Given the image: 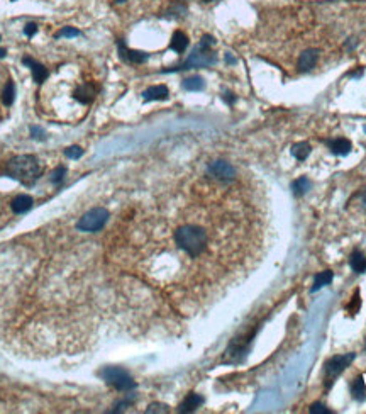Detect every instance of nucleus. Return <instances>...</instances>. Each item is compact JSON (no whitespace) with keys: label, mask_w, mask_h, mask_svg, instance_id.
Segmentation results:
<instances>
[{"label":"nucleus","mask_w":366,"mask_h":414,"mask_svg":"<svg viewBox=\"0 0 366 414\" xmlns=\"http://www.w3.org/2000/svg\"><path fill=\"white\" fill-rule=\"evenodd\" d=\"M351 395H353V399H356L358 402H363L366 399V384L361 375L356 377L354 382L351 384Z\"/></svg>","instance_id":"16"},{"label":"nucleus","mask_w":366,"mask_h":414,"mask_svg":"<svg viewBox=\"0 0 366 414\" xmlns=\"http://www.w3.org/2000/svg\"><path fill=\"white\" fill-rule=\"evenodd\" d=\"M32 199L29 197V195H17L16 199H14L12 201V204H11V207H12V211L16 212V214H24V212H27L29 211V209L32 207Z\"/></svg>","instance_id":"14"},{"label":"nucleus","mask_w":366,"mask_h":414,"mask_svg":"<svg viewBox=\"0 0 366 414\" xmlns=\"http://www.w3.org/2000/svg\"><path fill=\"white\" fill-rule=\"evenodd\" d=\"M361 204H363V207L366 209V189L361 192Z\"/></svg>","instance_id":"33"},{"label":"nucleus","mask_w":366,"mask_h":414,"mask_svg":"<svg viewBox=\"0 0 366 414\" xmlns=\"http://www.w3.org/2000/svg\"><path fill=\"white\" fill-rule=\"evenodd\" d=\"M117 2H119V4H122V2H126V0H117Z\"/></svg>","instance_id":"35"},{"label":"nucleus","mask_w":366,"mask_h":414,"mask_svg":"<svg viewBox=\"0 0 366 414\" xmlns=\"http://www.w3.org/2000/svg\"><path fill=\"white\" fill-rule=\"evenodd\" d=\"M31 136L36 138V139H44L46 138V133H44V129L38 128V126H32V128H31Z\"/></svg>","instance_id":"31"},{"label":"nucleus","mask_w":366,"mask_h":414,"mask_svg":"<svg viewBox=\"0 0 366 414\" xmlns=\"http://www.w3.org/2000/svg\"><path fill=\"white\" fill-rule=\"evenodd\" d=\"M203 2H214V0H203Z\"/></svg>","instance_id":"36"},{"label":"nucleus","mask_w":366,"mask_h":414,"mask_svg":"<svg viewBox=\"0 0 366 414\" xmlns=\"http://www.w3.org/2000/svg\"><path fill=\"white\" fill-rule=\"evenodd\" d=\"M291 190L297 195H304L307 190H310V180L307 176H300L299 180H295V182L291 184Z\"/></svg>","instance_id":"23"},{"label":"nucleus","mask_w":366,"mask_h":414,"mask_svg":"<svg viewBox=\"0 0 366 414\" xmlns=\"http://www.w3.org/2000/svg\"><path fill=\"white\" fill-rule=\"evenodd\" d=\"M6 171L14 180H19V182L29 185L34 182V180H38L43 168H41V163L36 156L19 155V156H14L12 160L9 161Z\"/></svg>","instance_id":"2"},{"label":"nucleus","mask_w":366,"mask_h":414,"mask_svg":"<svg viewBox=\"0 0 366 414\" xmlns=\"http://www.w3.org/2000/svg\"><path fill=\"white\" fill-rule=\"evenodd\" d=\"M317 60H319V49L309 48L302 51V54H300L299 58V70L300 72H310V70L316 67Z\"/></svg>","instance_id":"9"},{"label":"nucleus","mask_w":366,"mask_h":414,"mask_svg":"<svg viewBox=\"0 0 366 414\" xmlns=\"http://www.w3.org/2000/svg\"><path fill=\"white\" fill-rule=\"evenodd\" d=\"M217 62L215 54L212 53L210 49L207 48H202L200 44L197 46L195 49H193V53L190 54L187 62L183 63V67H180L177 70H188V68H205V67H210V65H214Z\"/></svg>","instance_id":"6"},{"label":"nucleus","mask_w":366,"mask_h":414,"mask_svg":"<svg viewBox=\"0 0 366 414\" xmlns=\"http://www.w3.org/2000/svg\"><path fill=\"white\" fill-rule=\"evenodd\" d=\"M205 87V82L200 77H190L187 80H183V88L190 92H200Z\"/></svg>","instance_id":"20"},{"label":"nucleus","mask_w":366,"mask_h":414,"mask_svg":"<svg viewBox=\"0 0 366 414\" xmlns=\"http://www.w3.org/2000/svg\"><path fill=\"white\" fill-rule=\"evenodd\" d=\"M327 145H329V148H331V151L334 153V155L344 156L351 151V141L349 139H346V138L331 139V141H327Z\"/></svg>","instance_id":"13"},{"label":"nucleus","mask_w":366,"mask_h":414,"mask_svg":"<svg viewBox=\"0 0 366 414\" xmlns=\"http://www.w3.org/2000/svg\"><path fill=\"white\" fill-rule=\"evenodd\" d=\"M82 32L77 29V27H63L61 31L56 32V38H77Z\"/></svg>","instance_id":"24"},{"label":"nucleus","mask_w":366,"mask_h":414,"mask_svg":"<svg viewBox=\"0 0 366 414\" xmlns=\"http://www.w3.org/2000/svg\"><path fill=\"white\" fill-rule=\"evenodd\" d=\"M224 100H226V102H228V104H229V105H233V104H234V100H236V99H234V95H233V94H231V92H228V94H226V95H224Z\"/></svg>","instance_id":"32"},{"label":"nucleus","mask_w":366,"mask_h":414,"mask_svg":"<svg viewBox=\"0 0 366 414\" xmlns=\"http://www.w3.org/2000/svg\"><path fill=\"white\" fill-rule=\"evenodd\" d=\"M291 155L297 158L299 161H304L310 155V146L307 143H297V145L291 146Z\"/></svg>","instance_id":"21"},{"label":"nucleus","mask_w":366,"mask_h":414,"mask_svg":"<svg viewBox=\"0 0 366 414\" xmlns=\"http://www.w3.org/2000/svg\"><path fill=\"white\" fill-rule=\"evenodd\" d=\"M38 32V24L36 22H29V24H26L24 27V34L27 36V38H32V36Z\"/></svg>","instance_id":"29"},{"label":"nucleus","mask_w":366,"mask_h":414,"mask_svg":"<svg viewBox=\"0 0 366 414\" xmlns=\"http://www.w3.org/2000/svg\"><path fill=\"white\" fill-rule=\"evenodd\" d=\"M349 265H351V268H353L356 273H363L364 270H366V257H364L363 253H361L359 250H354L353 253H351Z\"/></svg>","instance_id":"19"},{"label":"nucleus","mask_w":366,"mask_h":414,"mask_svg":"<svg viewBox=\"0 0 366 414\" xmlns=\"http://www.w3.org/2000/svg\"><path fill=\"white\" fill-rule=\"evenodd\" d=\"M168 95H170V92L165 85H155V87H150L148 90L142 92V99H144L146 102H150V100H166L168 99Z\"/></svg>","instance_id":"11"},{"label":"nucleus","mask_w":366,"mask_h":414,"mask_svg":"<svg viewBox=\"0 0 366 414\" xmlns=\"http://www.w3.org/2000/svg\"><path fill=\"white\" fill-rule=\"evenodd\" d=\"M361 308V299H359V292H356L353 295V301H351V304L347 306V311H349L351 314H356Z\"/></svg>","instance_id":"27"},{"label":"nucleus","mask_w":366,"mask_h":414,"mask_svg":"<svg viewBox=\"0 0 366 414\" xmlns=\"http://www.w3.org/2000/svg\"><path fill=\"white\" fill-rule=\"evenodd\" d=\"M64 175H66V168H64V166H56V170H54L53 175H51V182L59 185L63 182Z\"/></svg>","instance_id":"25"},{"label":"nucleus","mask_w":366,"mask_h":414,"mask_svg":"<svg viewBox=\"0 0 366 414\" xmlns=\"http://www.w3.org/2000/svg\"><path fill=\"white\" fill-rule=\"evenodd\" d=\"M354 358H356L354 353H346V355H336L332 357L331 360H327L326 364V387L327 389L331 387L337 377L351 365V362H353Z\"/></svg>","instance_id":"5"},{"label":"nucleus","mask_w":366,"mask_h":414,"mask_svg":"<svg viewBox=\"0 0 366 414\" xmlns=\"http://www.w3.org/2000/svg\"><path fill=\"white\" fill-rule=\"evenodd\" d=\"M207 173L219 182H233L236 179V168L224 160H215L207 166Z\"/></svg>","instance_id":"7"},{"label":"nucleus","mask_w":366,"mask_h":414,"mask_svg":"<svg viewBox=\"0 0 366 414\" xmlns=\"http://www.w3.org/2000/svg\"><path fill=\"white\" fill-rule=\"evenodd\" d=\"M22 63L27 65V67L31 68V72H32V77H34V82L36 83H43L46 78H48L49 75V72L46 70L43 65L38 63V62H34L32 58L29 56H26V58H22Z\"/></svg>","instance_id":"10"},{"label":"nucleus","mask_w":366,"mask_h":414,"mask_svg":"<svg viewBox=\"0 0 366 414\" xmlns=\"http://www.w3.org/2000/svg\"><path fill=\"white\" fill-rule=\"evenodd\" d=\"M146 412H168V406L156 402V404H151V406L146 409Z\"/></svg>","instance_id":"28"},{"label":"nucleus","mask_w":366,"mask_h":414,"mask_svg":"<svg viewBox=\"0 0 366 414\" xmlns=\"http://www.w3.org/2000/svg\"><path fill=\"white\" fill-rule=\"evenodd\" d=\"M310 412H314V414H331V411H329L326 406H322V404H314V406H310Z\"/></svg>","instance_id":"30"},{"label":"nucleus","mask_w":366,"mask_h":414,"mask_svg":"<svg viewBox=\"0 0 366 414\" xmlns=\"http://www.w3.org/2000/svg\"><path fill=\"white\" fill-rule=\"evenodd\" d=\"M175 243L183 250L188 257H200L207 246V232L200 226L187 224L175 231Z\"/></svg>","instance_id":"1"},{"label":"nucleus","mask_w":366,"mask_h":414,"mask_svg":"<svg viewBox=\"0 0 366 414\" xmlns=\"http://www.w3.org/2000/svg\"><path fill=\"white\" fill-rule=\"evenodd\" d=\"M332 278H334V273L331 272V270H324V272L317 273L316 277H314V285H312V292H317L319 289H322L324 285H329V283L332 282Z\"/></svg>","instance_id":"18"},{"label":"nucleus","mask_w":366,"mask_h":414,"mask_svg":"<svg viewBox=\"0 0 366 414\" xmlns=\"http://www.w3.org/2000/svg\"><path fill=\"white\" fill-rule=\"evenodd\" d=\"M14 99H16V85H14L12 80H9L6 88H4V92H2V102L9 107L14 104Z\"/></svg>","instance_id":"22"},{"label":"nucleus","mask_w":366,"mask_h":414,"mask_svg":"<svg viewBox=\"0 0 366 414\" xmlns=\"http://www.w3.org/2000/svg\"><path fill=\"white\" fill-rule=\"evenodd\" d=\"M188 46V38L187 34L182 31H177L173 34V38H171V43H170V48L173 51H177V53H183L185 49H187Z\"/></svg>","instance_id":"17"},{"label":"nucleus","mask_w":366,"mask_h":414,"mask_svg":"<svg viewBox=\"0 0 366 414\" xmlns=\"http://www.w3.org/2000/svg\"><path fill=\"white\" fill-rule=\"evenodd\" d=\"M6 53H7L6 49H4V48H0V58H4V56H6Z\"/></svg>","instance_id":"34"},{"label":"nucleus","mask_w":366,"mask_h":414,"mask_svg":"<svg viewBox=\"0 0 366 414\" xmlns=\"http://www.w3.org/2000/svg\"><path fill=\"white\" fill-rule=\"evenodd\" d=\"M202 402H203L202 395H198V394H188L187 397H185V401L180 404L178 411L180 412H192V411H195V409L200 406Z\"/></svg>","instance_id":"15"},{"label":"nucleus","mask_w":366,"mask_h":414,"mask_svg":"<svg viewBox=\"0 0 366 414\" xmlns=\"http://www.w3.org/2000/svg\"><path fill=\"white\" fill-rule=\"evenodd\" d=\"M100 377L109 385H112V387L117 390H122V392L136 389V382L132 380V377L129 375L126 370L117 369V367H107V369H104L100 372Z\"/></svg>","instance_id":"4"},{"label":"nucleus","mask_w":366,"mask_h":414,"mask_svg":"<svg viewBox=\"0 0 366 414\" xmlns=\"http://www.w3.org/2000/svg\"><path fill=\"white\" fill-rule=\"evenodd\" d=\"M64 155H66V158H69V160H78V158L83 155V150L78 146H69L68 150H64Z\"/></svg>","instance_id":"26"},{"label":"nucleus","mask_w":366,"mask_h":414,"mask_svg":"<svg viewBox=\"0 0 366 414\" xmlns=\"http://www.w3.org/2000/svg\"><path fill=\"white\" fill-rule=\"evenodd\" d=\"M109 219V211L104 207H95L92 211L85 212L77 222V229L82 232H95L100 231Z\"/></svg>","instance_id":"3"},{"label":"nucleus","mask_w":366,"mask_h":414,"mask_svg":"<svg viewBox=\"0 0 366 414\" xmlns=\"http://www.w3.org/2000/svg\"><path fill=\"white\" fill-rule=\"evenodd\" d=\"M95 97V88L92 83H82L78 85V88L75 90V99L80 102V104H90Z\"/></svg>","instance_id":"12"},{"label":"nucleus","mask_w":366,"mask_h":414,"mask_svg":"<svg viewBox=\"0 0 366 414\" xmlns=\"http://www.w3.org/2000/svg\"><path fill=\"white\" fill-rule=\"evenodd\" d=\"M117 48H119V53L120 56H122L126 62L129 63H144L148 60V54L142 53V51H136V49H129L126 44L122 43V41H119L117 43Z\"/></svg>","instance_id":"8"}]
</instances>
